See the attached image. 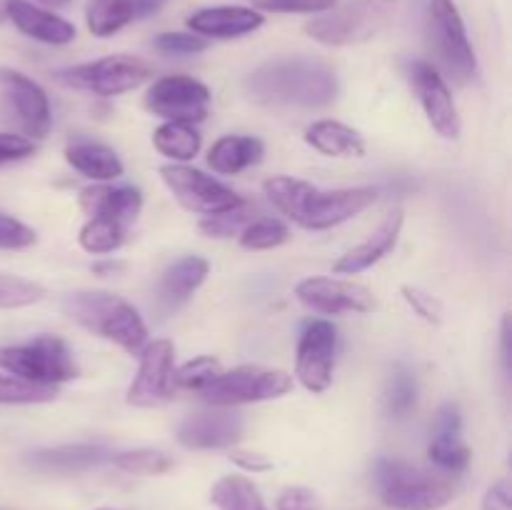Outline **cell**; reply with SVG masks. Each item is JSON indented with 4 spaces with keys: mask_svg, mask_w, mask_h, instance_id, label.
<instances>
[{
    "mask_svg": "<svg viewBox=\"0 0 512 510\" xmlns=\"http://www.w3.org/2000/svg\"><path fill=\"white\" fill-rule=\"evenodd\" d=\"M165 3H168V0H133V5H135V20L150 18V15L158 13V10L163 8Z\"/></svg>",
    "mask_w": 512,
    "mask_h": 510,
    "instance_id": "obj_47",
    "label": "cell"
},
{
    "mask_svg": "<svg viewBox=\"0 0 512 510\" xmlns=\"http://www.w3.org/2000/svg\"><path fill=\"white\" fill-rule=\"evenodd\" d=\"M55 388H43V385L25 383L15 375L0 373V405H35L55 400Z\"/></svg>",
    "mask_w": 512,
    "mask_h": 510,
    "instance_id": "obj_35",
    "label": "cell"
},
{
    "mask_svg": "<svg viewBox=\"0 0 512 510\" xmlns=\"http://www.w3.org/2000/svg\"><path fill=\"white\" fill-rule=\"evenodd\" d=\"M45 288L33 283V280L18 278V275L0 273V310L10 308H25L38 300H43Z\"/></svg>",
    "mask_w": 512,
    "mask_h": 510,
    "instance_id": "obj_36",
    "label": "cell"
},
{
    "mask_svg": "<svg viewBox=\"0 0 512 510\" xmlns=\"http://www.w3.org/2000/svg\"><path fill=\"white\" fill-rule=\"evenodd\" d=\"M5 15L28 38L48 45H68L75 40V25L53 10L33 5L30 0H5Z\"/></svg>",
    "mask_w": 512,
    "mask_h": 510,
    "instance_id": "obj_20",
    "label": "cell"
},
{
    "mask_svg": "<svg viewBox=\"0 0 512 510\" xmlns=\"http://www.w3.org/2000/svg\"><path fill=\"white\" fill-rule=\"evenodd\" d=\"M290 230L288 225L280 223L275 218H260L250 220L240 233V245L248 250H273L278 245L288 243Z\"/></svg>",
    "mask_w": 512,
    "mask_h": 510,
    "instance_id": "obj_34",
    "label": "cell"
},
{
    "mask_svg": "<svg viewBox=\"0 0 512 510\" xmlns=\"http://www.w3.org/2000/svg\"><path fill=\"white\" fill-rule=\"evenodd\" d=\"M223 373L218 360L213 355H200V358L190 360L185 363L180 370H173V385L175 388H185V390H203L205 385L213 383L218 375Z\"/></svg>",
    "mask_w": 512,
    "mask_h": 510,
    "instance_id": "obj_37",
    "label": "cell"
},
{
    "mask_svg": "<svg viewBox=\"0 0 512 510\" xmlns=\"http://www.w3.org/2000/svg\"><path fill=\"white\" fill-rule=\"evenodd\" d=\"M115 468L130 475H163L173 470V458L165 455L163 450L155 448H138V450H125V453L110 455Z\"/></svg>",
    "mask_w": 512,
    "mask_h": 510,
    "instance_id": "obj_33",
    "label": "cell"
},
{
    "mask_svg": "<svg viewBox=\"0 0 512 510\" xmlns=\"http://www.w3.org/2000/svg\"><path fill=\"white\" fill-rule=\"evenodd\" d=\"M40 5H45V8L48 10H53V8H65V5L70 3V0H38Z\"/></svg>",
    "mask_w": 512,
    "mask_h": 510,
    "instance_id": "obj_50",
    "label": "cell"
},
{
    "mask_svg": "<svg viewBox=\"0 0 512 510\" xmlns=\"http://www.w3.org/2000/svg\"><path fill=\"white\" fill-rule=\"evenodd\" d=\"M63 313L80 328L113 340L130 355H140L148 345V328L128 300L103 290H75L63 298Z\"/></svg>",
    "mask_w": 512,
    "mask_h": 510,
    "instance_id": "obj_3",
    "label": "cell"
},
{
    "mask_svg": "<svg viewBox=\"0 0 512 510\" xmlns=\"http://www.w3.org/2000/svg\"><path fill=\"white\" fill-rule=\"evenodd\" d=\"M338 0H253L255 10L265 13H325Z\"/></svg>",
    "mask_w": 512,
    "mask_h": 510,
    "instance_id": "obj_41",
    "label": "cell"
},
{
    "mask_svg": "<svg viewBox=\"0 0 512 510\" xmlns=\"http://www.w3.org/2000/svg\"><path fill=\"white\" fill-rule=\"evenodd\" d=\"M38 235L23 220L8 213H0V250H23L35 245Z\"/></svg>",
    "mask_w": 512,
    "mask_h": 510,
    "instance_id": "obj_39",
    "label": "cell"
},
{
    "mask_svg": "<svg viewBox=\"0 0 512 510\" xmlns=\"http://www.w3.org/2000/svg\"><path fill=\"white\" fill-rule=\"evenodd\" d=\"M395 13H398V0H348L308 20L305 33L308 38L333 48L368 43L393 23Z\"/></svg>",
    "mask_w": 512,
    "mask_h": 510,
    "instance_id": "obj_5",
    "label": "cell"
},
{
    "mask_svg": "<svg viewBox=\"0 0 512 510\" xmlns=\"http://www.w3.org/2000/svg\"><path fill=\"white\" fill-rule=\"evenodd\" d=\"M295 295L305 308L323 315H343V313H370L375 310L373 290L353 280L338 278H308L295 285Z\"/></svg>",
    "mask_w": 512,
    "mask_h": 510,
    "instance_id": "obj_15",
    "label": "cell"
},
{
    "mask_svg": "<svg viewBox=\"0 0 512 510\" xmlns=\"http://www.w3.org/2000/svg\"><path fill=\"white\" fill-rule=\"evenodd\" d=\"M403 223H405L403 210H393V213H390L388 218H385L383 223H380L378 228H375L373 233L363 240V243L355 245L353 250H348V253H345L338 263H335V268H333L335 273L358 275V273H363V270L373 268L378 260H383L385 255L395 248L400 230H403Z\"/></svg>",
    "mask_w": 512,
    "mask_h": 510,
    "instance_id": "obj_22",
    "label": "cell"
},
{
    "mask_svg": "<svg viewBox=\"0 0 512 510\" xmlns=\"http://www.w3.org/2000/svg\"><path fill=\"white\" fill-rule=\"evenodd\" d=\"M305 143L330 158H360L365 155V140L358 130L338 120H318L305 130Z\"/></svg>",
    "mask_w": 512,
    "mask_h": 510,
    "instance_id": "obj_27",
    "label": "cell"
},
{
    "mask_svg": "<svg viewBox=\"0 0 512 510\" xmlns=\"http://www.w3.org/2000/svg\"><path fill=\"white\" fill-rule=\"evenodd\" d=\"M250 220H253V210H250L248 203H243L233 210L208 215L205 220H200V230H203L208 238H230V235L235 233H243V228Z\"/></svg>",
    "mask_w": 512,
    "mask_h": 510,
    "instance_id": "obj_38",
    "label": "cell"
},
{
    "mask_svg": "<svg viewBox=\"0 0 512 510\" xmlns=\"http://www.w3.org/2000/svg\"><path fill=\"white\" fill-rule=\"evenodd\" d=\"M0 365L15 378L43 388H55L80 375L70 348L55 335H38L23 345L0 348Z\"/></svg>",
    "mask_w": 512,
    "mask_h": 510,
    "instance_id": "obj_7",
    "label": "cell"
},
{
    "mask_svg": "<svg viewBox=\"0 0 512 510\" xmlns=\"http://www.w3.org/2000/svg\"><path fill=\"white\" fill-rule=\"evenodd\" d=\"M408 75L415 93H418L420 105H423L425 115H428L430 125H433L443 138H458L460 115L458 108H455L453 93H450L443 75H440L438 70L433 68V63H428V60H410Z\"/></svg>",
    "mask_w": 512,
    "mask_h": 510,
    "instance_id": "obj_16",
    "label": "cell"
},
{
    "mask_svg": "<svg viewBox=\"0 0 512 510\" xmlns=\"http://www.w3.org/2000/svg\"><path fill=\"white\" fill-rule=\"evenodd\" d=\"M403 298L408 300L410 308H413L415 313L420 315V318L428 320V323H438V320H440V313H443V308H440V303L433 298V295L423 293L420 288H410V285H405Z\"/></svg>",
    "mask_w": 512,
    "mask_h": 510,
    "instance_id": "obj_44",
    "label": "cell"
},
{
    "mask_svg": "<svg viewBox=\"0 0 512 510\" xmlns=\"http://www.w3.org/2000/svg\"><path fill=\"white\" fill-rule=\"evenodd\" d=\"M125 235H128L125 233V225L118 223V220L90 218L80 228L78 240L83 245V250H88V253L108 255L125 243Z\"/></svg>",
    "mask_w": 512,
    "mask_h": 510,
    "instance_id": "obj_31",
    "label": "cell"
},
{
    "mask_svg": "<svg viewBox=\"0 0 512 510\" xmlns=\"http://www.w3.org/2000/svg\"><path fill=\"white\" fill-rule=\"evenodd\" d=\"M80 208L90 218H108L118 223L138 218L143 193L133 185H88L80 190Z\"/></svg>",
    "mask_w": 512,
    "mask_h": 510,
    "instance_id": "obj_23",
    "label": "cell"
},
{
    "mask_svg": "<svg viewBox=\"0 0 512 510\" xmlns=\"http://www.w3.org/2000/svg\"><path fill=\"white\" fill-rule=\"evenodd\" d=\"M265 23V15L245 5H218V8L195 10L188 18V28L200 38H243Z\"/></svg>",
    "mask_w": 512,
    "mask_h": 510,
    "instance_id": "obj_19",
    "label": "cell"
},
{
    "mask_svg": "<svg viewBox=\"0 0 512 510\" xmlns=\"http://www.w3.org/2000/svg\"><path fill=\"white\" fill-rule=\"evenodd\" d=\"M425 40L440 75L458 85H468L478 73V60L465 30L463 15L453 0H430L425 20Z\"/></svg>",
    "mask_w": 512,
    "mask_h": 510,
    "instance_id": "obj_6",
    "label": "cell"
},
{
    "mask_svg": "<svg viewBox=\"0 0 512 510\" xmlns=\"http://www.w3.org/2000/svg\"><path fill=\"white\" fill-rule=\"evenodd\" d=\"M120 265L118 263H95L93 270L95 273H113V270H118Z\"/></svg>",
    "mask_w": 512,
    "mask_h": 510,
    "instance_id": "obj_49",
    "label": "cell"
},
{
    "mask_svg": "<svg viewBox=\"0 0 512 510\" xmlns=\"http://www.w3.org/2000/svg\"><path fill=\"white\" fill-rule=\"evenodd\" d=\"M263 140L253 135H225L208 150V165L220 175H238L263 160Z\"/></svg>",
    "mask_w": 512,
    "mask_h": 510,
    "instance_id": "obj_25",
    "label": "cell"
},
{
    "mask_svg": "<svg viewBox=\"0 0 512 510\" xmlns=\"http://www.w3.org/2000/svg\"><path fill=\"white\" fill-rule=\"evenodd\" d=\"M173 360L175 348L170 340H153L140 353L138 375L130 383L128 400L133 408H158L173 398Z\"/></svg>",
    "mask_w": 512,
    "mask_h": 510,
    "instance_id": "obj_14",
    "label": "cell"
},
{
    "mask_svg": "<svg viewBox=\"0 0 512 510\" xmlns=\"http://www.w3.org/2000/svg\"><path fill=\"white\" fill-rule=\"evenodd\" d=\"M243 430L245 420L238 413H195L180 423L178 443L190 450H220L238 443Z\"/></svg>",
    "mask_w": 512,
    "mask_h": 510,
    "instance_id": "obj_17",
    "label": "cell"
},
{
    "mask_svg": "<svg viewBox=\"0 0 512 510\" xmlns=\"http://www.w3.org/2000/svg\"><path fill=\"white\" fill-rule=\"evenodd\" d=\"M278 510H320V498L315 490L305 488V485H290L278 495Z\"/></svg>",
    "mask_w": 512,
    "mask_h": 510,
    "instance_id": "obj_42",
    "label": "cell"
},
{
    "mask_svg": "<svg viewBox=\"0 0 512 510\" xmlns=\"http://www.w3.org/2000/svg\"><path fill=\"white\" fill-rule=\"evenodd\" d=\"M160 178H163V183L168 185L170 193L175 195V200H178L185 210L205 215V218H208V215L225 213V210H233L245 203L233 188L223 185L220 180L210 178L203 170L190 168V165H163V168H160Z\"/></svg>",
    "mask_w": 512,
    "mask_h": 510,
    "instance_id": "obj_10",
    "label": "cell"
},
{
    "mask_svg": "<svg viewBox=\"0 0 512 510\" xmlns=\"http://www.w3.org/2000/svg\"><path fill=\"white\" fill-rule=\"evenodd\" d=\"M153 45L165 55H195L208 50V40L195 33H160Z\"/></svg>",
    "mask_w": 512,
    "mask_h": 510,
    "instance_id": "obj_40",
    "label": "cell"
},
{
    "mask_svg": "<svg viewBox=\"0 0 512 510\" xmlns=\"http://www.w3.org/2000/svg\"><path fill=\"white\" fill-rule=\"evenodd\" d=\"M290 390H293V378L285 370L263 368V365H240V368L223 370L213 383L200 390V395L210 405L233 408V405L283 398Z\"/></svg>",
    "mask_w": 512,
    "mask_h": 510,
    "instance_id": "obj_8",
    "label": "cell"
},
{
    "mask_svg": "<svg viewBox=\"0 0 512 510\" xmlns=\"http://www.w3.org/2000/svg\"><path fill=\"white\" fill-rule=\"evenodd\" d=\"M373 480L380 500L393 510H440L453 500V483L400 458H378Z\"/></svg>",
    "mask_w": 512,
    "mask_h": 510,
    "instance_id": "obj_4",
    "label": "cell"
},
{
    "mask_svg": "<svg viewBox=\"0 0 512 510\" xmlns=\"http://www.w3.org/2000/svg\"><path fill=\"white\" fill-rule=\"evenodd\" d=\"M150 75H153V68L145 60L133 58V55H108V58L93 60V63L55 70V80H60L68 88L103 95V98L135 90Z\"/></svg>",
    "mask_w": 512,
    "mask_h": 510,
    "instance_id": "obj_9",
    "label": "cell"
},
{
    "mask_svg": "<svg viewBox=\"0 0 512 510\" xmlns=\"http://www.w3.org/2000/svg\"><path fill=\"white\" fill-rule=\"evenodd\" d=\"M210 500L218 510H268L263 495L245 475H223L210 490Z\"/></svg>",
    "mask_w": 512,
    "mask_h": 510,
    "instance_id": "obj_30",
    "label": "cell"
},
{
    "mask_svg": "<svg viewBox=\"0 0 512 510\" xmlns=\"http://www.w3.org/2000/svg\"><path fill=\"white\" fill-rule=\"evenodd\" d=\"M35 153V143L25 135L0 133V165L18 163V160L30 158Z\"/></svg>",
    "mask_w": 512,
    "mask_h": 510,
    "instance_id": "obj_43",
    "label": "cell"
},
{
    "mask_svg": "<svg viewBox=\"0 0 512 510\" xmlns=\"http://www.w3.org/2000/svg\"><path fill=\"white\" fill-rule=\"evenodd\" d=\"M428 455L445 473H463L470 465V448L463 440V415L455 403L440 405L433 425Z\"/></svg>",
    "mask_w": 512,
    "mask_h": 510,
    "instance_id": "obj_18",
    "label": "cell"
},
{
    "mask_svg": "<svg viewBox=\"0 0 512 510\" xmlns=\"http://www.w3.org/2000/svg\"><path fill=\"white\" fill-rule=\"evenodd\" d=\"M65 160L80 175L93 180H115L123 175V163L113 148L88 138H73L65 145Z\"/></svg>",
    "mask_w": 512,
    "mask_h": 510,
    "instance_id": "obj_24",
    "label": "cell"
},
{
    "mask_svg": "<svg viewBox=\"0 0 512 510\" xmlns=\"http://www.w3.org/2000/svg\"><path fill=\"white\" fill-rule=\"evenodd\" d=\"M210 90L190 75H165L150 85L145 108L153 115L178 123H200L208 118Z\"/></svg>",
    "mask_w": 512,
    "mask_h": 510,
    "instance_id": "obj_12",
    "label": "cell"
},
{
    "mask_svg": "<svg viewBox=\"0 0 512 510\" xmlns=\"http://www.w3.org/2000/svg\"><path fill=\"white\" fill-rule=\"evenodd\" d=\"M135 20L133 0H88L85 23L98 38H110Z\"/></svg>",
    "mask_w": 512,
    "mask_h": 510,
    "instance_id": "obj_29",
    "label": "cell"
},
{
    "mask_svg": "<svg viewBox=\"0 0 512 510\" xmlns=\"http://www.w3.org/2000/svg\"><path fill=\"white\" fill-rule=\"evenodd\" d=\"M500 353H503V370L510 373V318H503V333H500Z\"/></svg>",
    "mask_w": 512,
    "mask_h": 510,
    "instance_id": "obj_48",
    "label": "cell"
},
{
    "mask_svg": "<svg viewBox=\"0 0 512 510\" xmlns=\"http://www.w3.org/2000/svg\"><path fill=\"white\" fill-rule=\"evenodd\" d=\"M230 460L248 473H265V470L273 468V460L263 453H255V450H233Z\"/></svg>",
    "mask_w": 512,
    "mask_h": 510,
    "instance_id": "obj_45",
    "label": "cell"
},
{
    "mask_svg": "<svg viewBox=\"0 0 512 510\" xmlns=\"http://www.w3.org/2000/svg\"><path fill=\"white\" fill-rule=\"evenodd\" d=\"M418 405V380H415L413 370L405 365H398L388 380V390H385V408L393 418H408Z\"/></svg>",
    "mask_w": 512,
    "mask_h": 510,
    "instance_id": "obj_32",
    "label": "cell"
},
{
    "mask_svg": "<svg viewBox=\"0 0 512 510\" xmlns=\"http://www.w3.org/2000/svg\"><path fill=\"white\" fill-rule=\"evenodd\" d=\"M483 510H512V495H510L508 480H498V483L485 493Z\"/></svg>",
    "mask_w": 512,
    "mask_h": 510,
    "instance_id": "obj_46",
    "label": "cell"
},
{
    "mask_svg": "<svg viewBox=\"0 0 512 510\" xmlns=\"http://www.w3.org/2000/svg\"><path fill=\"white\" fill-rule=\"evenodd\" d=\"M200 133L190 123H178V120H168L160 125L153 133V145L160 155L175 160V163H185L193 160L200 150Z\"/></svg>",
    "mask_w": 512,
    "mask_h": 510,
    "instance_id": "obj_28",
    "label": "cell"
},
{
    "mask_svg": "<svg viewBox=\"0 0 512 510\" xmlns=\"http://www.w3.org/2000/svg\"><path fill=\"white\" fill-rule=\"evenodd\" d=\"M338 330L330 320H310L298 340L295 375L310 393H325L333 383Z\"/></svg>",
    "mask_w": 512,
    "mask_h": 510,
    "instance_id": "obj_13",
    "label": "cell"
},
{
    "mask_svg": "<svg viewBox=\"0 0 512 510\" xmlns=\"http://www.w3.org/2000/svg\"><path fill=\"white\" fill-rule=\"evenodd\" d=\"M270 203L305 230H328L355 218L378 200V188H343L320 190L298 178H270L265 183Z\"/></svg>",
    "mask_w": 512,
    "mask_h": 510,
    "instance_id": "obj_2",
    "label": "cell"
},
{
    "mask_svg": "<svg viewBox=\"0 0 512 510\" xmlns=\"http://www.w3.org/2000/svg\"><path fill=\"white\" fill-rule=\"evenodd\" d=\"M0 108L30 138H45L53 125L45 90L18 70L0 68Z\"/></svg>",
    "mask_w": 512,
    "mask_h": 510,
    "instance_id": "obj_11",
    "label": "cell"
},
{
    "mask_svg": "<svg viewBox=\"0 0 512 510\" xmlns=\"http://www.w3.org/2000/svg\"><path fill=\"white\" fill-rule=\"evenodd\" d=\"M110 450L105 445L93 443H68L55 448H38L25 455V463L40 473H80L110 460Z\"/></svg>",
    "mask_w": 512,
    "mask_h": 510,
    "instance_id": "obj_21",
    "label": "cell"
},
{
    "mask_svg": "<svg viewBox=\"0 0 512 510\" xmlns=\"http://www.w3.org/2000/svg\"><path fill=\"white\" fill-rule=\"evenodd\" d=\"M208 260L200 255H185V258L175 260L168 270H165L163 280H160V300L168 308L185 303L200 285L208 278Z\"/></svg>",
    "mask_w": 512,
    "mask_h": 510,
    "instance_id": "obj_26",
    "label": "cell"
},
{
    "mask_svg": "<svg viewBox=\"0 0 512 510\" xmlns=\"http://www.w3.org/2000/svg\"><path fill=\"white\" fill-rule=\"evenodd\" d=\"M245 93L265 108H328L338 98V78L313 58H275L245 78Z\"/></svg>",
    "mask_w": 512,
    "mask_h": 510,
    "instance_id": "obj_1",
    "label": "cell"
}]
</instances>
